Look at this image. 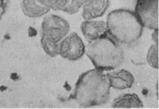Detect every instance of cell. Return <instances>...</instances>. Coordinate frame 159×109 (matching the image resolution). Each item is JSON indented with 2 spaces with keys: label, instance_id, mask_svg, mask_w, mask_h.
Here are the masks:
<instances>
[{
  "label": "cell",
  "instance_id": "6da1fadb",
  "mask_svg": "<svg viewBox=\"0 0 159 109\" xmlns=\"http://www.w3.org/2000/svg\"><path fill=\"white\" fill-rule=\"evenodd\" d=\"M111 88L106 74L94 68L79 76L75 84L73 99L84 108L101 106L108 101Z\"/></svg>",
  "mask_w": 159,
  "mask_h": 109
},
{
  "label": "cell",
  "instance_id": "7a4b0ae2",
  "mask_svg": "<svg viewBox=\"0 0 159 109\" xmlns=\"http://www.w3.org/2000/svg\"><path fill=\"white\" fill-rule=\"evenodd\" d=\"M109 35L119 44H131L142 36L143 26L133 11L117 9L107 18Z\"/></svg>",
  "mask_w": 159,
  "mask_h": 109
},
{
  "label": "cell",
  "instance_id": "3957f363",
  "mask_svg": "<svg viewBox=\"0 0 159 109\" xmlns=\"http://www.w3.org/2000/svg\"><path fill=\"white\" fill-rule=\"evenodd\" d=\"M96 69L111 71L123 63L124 50L120 44L109 35L89 41L85 52Z\"/></svg>",
  "mask_w": 159,
  "mask_h": 109
},
{
  "label": "cell",
  "instance_id": "277c9868",
  "mask_svg": "<svg viewBox=\"0 0 159 109\" xmlns=\"http://www.w3.org/2000/svg\"><path fill=\"white\" fill-rule=\"evenodd\" d=\"M41 24V37L60 42L70 32V24L65 19L56 15H46L44 16Z\"/></svg>",
  "mask_w": 159,
  "mask_h": 109
},
{
  "label": "cell",
  "instance_id": "5b68a950",
  "mask_svg": "<svg viewBox=\"0 0 159 109\" xmlns=\"http://www.w3.org/2000/svg\"><path fill=\"white\" fill-rule=\"evenodd\" d=\"M134 13L143 27L158 28V0H137Z\"/></svg>",
  "mask_w": 159,
  "mask_h": 109
},
{
  "label": "cell",
  "instance_id": "8992f818",
  "mask_svg": "<svg viewBox=\"0 0 159 109\" xmlns=\"http://www.w3.org/2000/svg\"><path fill=\"white\" fill-rule=\"evenodd\" d=\"M85 46L77 33L68 34L60 42V54L61 57L70 61L79 60L84 55Z\"/></svg>",
  "mask_w": 159,
  "mask_h": 109
},
{
  "label": "cell",
  "instance_id": "52a82bcc",
  "mask_svg": "<svg viewBox=\"0 0 159 109\" xmlns=\"http://www.w3.org/2000/svg\"><path fill=\"white\" fill-rule=\"evenodd\" d=\"M81 30L88 42L109 35L107 23L103 20H85L81 25Z\"/></svg>",
  "mask_w": 159,
  "mask_h": 109
},
{
  "label": "cell",
  "instance_id": "ba28073f",
  "mask_svg": "<svg viewBox=\"0 0 159 109\" xmlns=\"http://www.w3.org/2000/svg\"><path fill=\"white\" fill-rule=\"evenodd\" d=\"M110 5L109 0H85L82 16L85 20H93L105 15Z\"/></svg>",
  "mask_w": 159,
  "mask_h": 109
},
{
  "label": "cell",
  "instance_id": "9c48e42d",
  "mask_svg": "<svg viewBox=\"0 0 159 109\" xmlns=\"http://www.w3.org/2000/svg\"><path fill=\"white\" fill-rule=\"evenodd\" d=\"M110 86L118 90H124L133 86L134 78L133 74L125 69H121L106 74Z\"/></svg>",
  "mask_w": 159,
  "mask_h": 109
},
{
  "label": "cell",
  "instance_id": "30bf717a",
  "mask_svg": "<svg viewBox=\"0 0 159 109\" xmlns=\"http://www.w3.org/2000/svg\"><path fill=\"white\" fill-rule=\"evenodd\" d=\"M20 8L24 15L32 19L45 16L51 10L44 6L40 0H21Z\"/></svg>",
  "mask_w": 159,
  "mask_h": 109
},
{
  "label": "cell",
  "instance_id": "8fae6325",
  "mask_svg": "<svg viewBox=\"0 0 159 109\" xmlns=\"http://www.w3.org/2000/svg\"><path fill=\"white\" fill-rule=\"evenodd\" d=\"M113 108H142L143 104L141 98L135 94H125L116 98L112 103Z\"/></svg>",
  "mask_w": 159,
  "mask_h": 109
},
{
  "label": "cell",
  "instance_id": "7c38bea8",
  "mask_svg": "<svg viewBox=\"0 0 159 109\" xmlns=\"http://www.w3.org/2000/svg\"><path fill=\"white\" fill-rule=\"evenodd\" d=\"M41 45L44 52L51 57H55L60 54V42H55L45 37H41Z\"/></svg>",
  "mask_w": 159,
  "mask_h": 109
},
{
  "label": "cell",
  "instance_id": "4fadbf2b",
  "mask_svg": "<svg viewBox=\"0 0 159 109\" xmlns=\"http://www.w3.org/2000/svg\"><path fill=\"white\" fill-rule=\"evenodd\" d=\"M147 61L152 68L158 69V45L157 44H154L150 47L147 53Z\"/></svg>",
  "mask_w": 159,
  "mask_h": 109
},
{
  "label": "cell",
  "instance_id": "5bb4252c",
  "mask_svg": "<svg viewBox=\"0 0 159 109\" xmlns=\"http://www.w3.org/2000/svg\"><path fill=\"white\" fill-rule=\"evenodd\" d=\"M41 3L47 8L53 10H64L67 5L68 0H40Z\"/></svg>",
  "mask_w": 159,
  "mask_h": 109
},
{
  "label": "cell",
  "instance_id": "9a60e30c",
  "mask_svg": "<svg viewBox=\"0 0 159 109\" xmlns=\"http://www.w3.org/2000/svg\"><path fill=\"white\" fill-rule=\"evenodd\" d=\"M85 0H68L67 5L64 10L69 15H74L78 12L84 6Z\"/></svg>",
  "mask_w": 159,
  "mask_h": 109
},
{
  "label": "cell",
  "instance_id": "2e32d148",
  "mask_svg": "<svg viewBox=\"0 0 159 109\" xmlns=\"http://www.w3.org/2000/svg\"><path fill=\"white\" fill-rule=\"evenodd\" d=\"M7 0H0V21L6 11Z\"/></svg>",
  "mask_w": 159,
  "mask_h": 109
},
{
  "label": "cell",
  "instance_id": "e0dca14e",
  "mask_svg": "<svg viewBox=\"0 0 159 109\" xmlns=\"http://www.w3.org/2000/svg\"><path fill=\"white\" fill-rule=\"evenodd\" d=\"M153 33L152 36V40L154 42L155 44H157L158 45V28L155 29L153 30Z\"/></svg>",
  "mask_w": 159,
  "mask_h": 109
}]
</instances>
